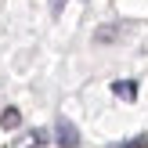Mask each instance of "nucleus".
Wrapping results in <instances>:
<instances>
[{
  "label": "nucleus",
  "mask_w": 148,
  "mask_h": 148,
  "mask_svg": "<svg viewBox=\"0 0 148 148\" xmlns=\"http://www.w3.org/2000/svg\"><path fill=\"white\" fill-rule=\"evenodd\" d=\"M54 141H58V148H76V145H79V130L72 127L65 116L54 123Z\"/></svg>",
  "instance_id": "1"
},
{
  "label": "nucleus",
  "mask_w": 148,
  "mask_h": 148,
  "mask_svg": "<svg viewBox=\"0 0 148 148\" xmlns=\"http://www.w3.org/2000/svg\"><path fill=\"white\" fill-rule=\"evenodd\" d=\"M43 141H47V130H29V134H18L7 148H36V145H43Z\"/></svg>",
  "instance_id": "2"
},
{
  "label": "nucleus",
  "mask_w": 148,
  "mask_h": 148,
  "mask_svg": "<svg viewBox=\"0 0 148 148\" xmlns=\"http://www.w3.org/2000/svg\"><path fill=\"white\" fill-rule=\"evenodd\" d=\"M112 94L119 101H134L137 98V83H134V79H116V83H112Z\"/></svg>",
  "instance_id": "3"
},
{
  "label": "nucleus",
  "mask_w": 148,
  "mask_h": 148,
  "mask_svg": "<svg viewBox=\"0 0 148 148\" xmlns=\"http://www.w3.org/2000/svg\"><path fill=\"white\" fill-rule=\"evenodd\" d=\"M0 127H4V130H18V127H22V112H18L14 105H7L4 112H0Z\"/></svg>",
  "instance_id": "4"
},
{
  "label": "nucleus",
  "mask_w": 148,
  "mask_h": 148,
  "mask_svg": "<svg viewBox=\"0 0 148 148\" xmlns=\"http://www.w3.org/2000/svg\"><path fill=\"white\" fill-rule=\"evenodd\" d=\"M134 148H148V137H137V141H134Z\"/></svg>",
  "instance_id": "5"
}]
</instances>
